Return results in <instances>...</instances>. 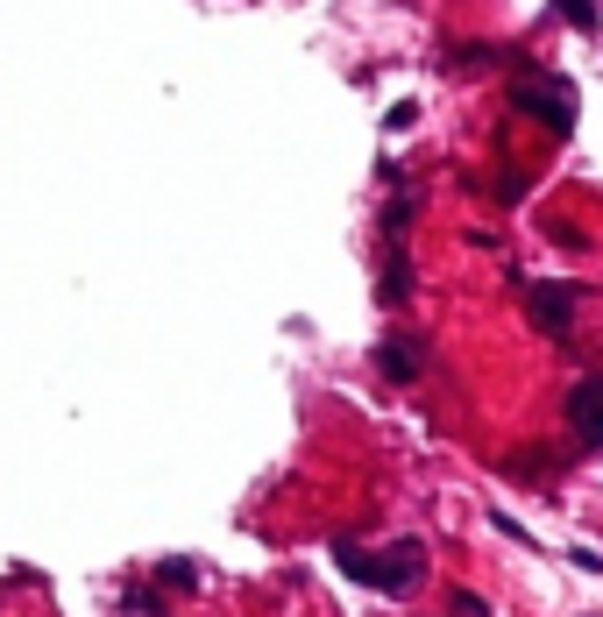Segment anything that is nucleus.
Here are the masks:
<instances>
[{
	"mask_svg": "<svg viewBox=\"0 0 603 617\" xmlns=\"http://www.w3.org/2000/svg\"><path fill=\"white\" fill-rule=\"evenodd\" d=\"M575 426H582V440H603V383L589 376V383H575Z\"/></svg>",
	"mask_w": 603,
	"mask_h": 617,
	"instance_id": "7ed1b4c3",
	"label": "nucleus"
},
{
	"mask_svg": "<svg viewBox=\"0 0 603 617\" xmlns=\"http://www.w3.org/2000/svg\"><path fill=\"white\" fill-rule=\"evenodd\" d=\"M334 561L348 568V575H362V582H376V589H405V582H419V568H426V554H419V539H398V547L384 554V561H369L362 547H334Z\"/></svg>",
	"mask_w": 603,
	"mask_h": 617,
	"instance_id": "f257e3e1",
	"label": "nucleus"
},
{
	"mask_svg": "<svg viewBox=\"0 0 603 617\" xmlns=\"http://www.w3.org/2000/svg\"><path fill=\"white\" fill-rule=\"evenodd\" d=\"M518 100H525V107H533V114H547L554 128H568V121H575V107H568L561 93H540V79H533V86H518Z\"/></svg>",
	"mask_w": 603,
	"mask_h": 617,
	"instance_id": "20e7f679",
	"label": "nucleus"
},
{
	"mask_svg": "<svg viewBox=\"0 0 603 617\" xmlns=\"http://www.w3.org/2000/svg\"><path fill=\"white\" fill-rule=\"evenodd\" d=\"M568 305H575V291H568V284H533V320H540L547 334H561V327H568Z\"/></svg>",
	"mask_w": 603,
	"mask_h": 617,
	"instance_id": "f03ea898",
	"label": "nucleus"
}]
</instances>
